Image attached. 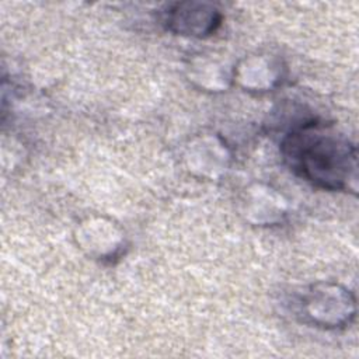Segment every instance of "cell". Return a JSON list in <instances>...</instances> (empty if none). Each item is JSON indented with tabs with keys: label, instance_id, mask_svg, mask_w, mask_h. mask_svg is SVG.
Returning a JSON list of instances; mask_svg holds the SVG:
<instances>
[{
	"label": "cell",
	"instance_id": "6da1fadb",
	"mask_svg": "<svg viewBox=\"0 0 359 359\" xmlns=\"http://www.w3.org/2000/svg\"><path fill=\"white\" fill-rule=\"evenodd\" d=\"M282 151L289 165L317 187L344 189L356 181L355 147L325 126H300L286 136Z\"/></svg>",
	"mask_w": 359,
	"mask_h": 359
}]
</instances>
